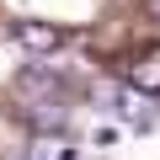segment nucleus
<instances>
[{
	"instance_id": "f257e3e1",
	"label": "nucleus",
	"mask_w": 160,
	"mask_h": 160,
	"mask_svg": "<svg viewBox=\"0 0 160 160\" xmlns=\"http://www.w3.org/2000/svg\"><path fill=\"white\" fill-rule=\"evenodd\" d=\"M16 43L32 48V53H59L64 48V32L48 27V22H16Z\"/></svg>"
},
{
	"instance_id": "f03ea898",
	"label": "nucleus",
	"mask_w": 160,
	"mask_h": 160,
	"mask_svg": "<svg viewBox=\"0 0 160 160\" xmlns=\"http://www.w3.org/2000/svg\"><path fill=\"white\" fill-rule=\"evenodd\" d=\"M128 86L144 91V96H160V48H144V53L128 64Z\"/></svg>"
},
{
	"instance_id": "7ed1b4c3",
	"label": "nucleus",
	"mask_w": 160,
	"mask_h": 160,
	"mask_svg": "<svg viewBox=\"0 0 160 160\" xmlns=\"http://www.w3.org/2000/svg\"><path fill=\"white\" fill-rule=\"evenodd\" d=\"M22 91H38V96H53L59 86H53V75H43V69H22V80H16Z\"/></svg>"
},
{
	"instance_id": "20e7f679",
	"label": "nucleus",
	"mask_w": 160,
	"mask_h": 160,
	"mask_svg": "<svg viewBox=\"0 0 160 160\" xmlns=\"http://www.w3.org/2000/svg\"><path fill=\"white\" fill-rule=\"evenodd\" d=\"M144 11H149V16H160V0H144Z\"/></svg>"
}]
</instances>
